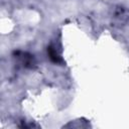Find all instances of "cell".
<instances>
[{"mask_svg":"<svg viewBox=\"0 0 129 129\" xmlns=\"http://www.w3.org/2000/svg\"><path fill=\"white\" fill-rule=\"evenodd\" d=\"M14 57L18 60V62L23 67V68H26V69H33L36 64L35 62V58L32 54L26 52V51H20V50H17V51H14Z\"/></svg>","mask_w":129,"mask_h":129,"instance_id":"cell-1","label":"cell"},{"mask_svg":"<svg viewBox=\"0 0 129 129\" xmlns=\"http://www.w3.org/2000/svg\"><path fill=\"white\" fill-rule=\"evenodd\" d=\"M47 55H48L49 59H50L52 62L57 63V64L62 63V58H61V56L58 54V52L56 51V49H55L53 46H51V45L47 46Z\"/></svg>","mask_w":129,"mask_h":129,"instance_id":"cell-2","label":"cell"}]
</instances>
